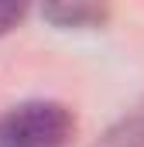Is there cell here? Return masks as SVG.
Here are the masks:
<instances>
[{
  "label": "cell",
  "instance_id": "obj_3",
  "mask_svg": "<svg viewBox=\"0 0 144 147\" xmlns=\"http://www.w3.org/2000/svg\"><path fill=\"white\" fill-rule=\"evenodd\" d=\"M103 147H144V99L124 113L103 137Z\"/></svg>",
  "mask_w": 144,
  "mask_h": 147
},
{
  "label": "cell",
  "instance_id": "obj_2",
  "mask_svg": "<svg viewBox=\"0 0 144 147\" xmlns=\"http://www.w3.org/2000/svg\"><path fill=\"white\" fill-rule=\"evenodd\" d=\"M38 3L55 28H100L110 14V0H38Z\"/></svg>",
  "mask_w": 144,
  "mask_h": 147
},
{
  "label": "cell",
  "instance_id": "obj_1",
  "mask_svg": "<svg viewBox=\"0 0 144 147\" xmlns=\"http://www.w3.org/2000/svg\"><path fill=\"white\" fill-rule=\"evenodd\" d=\"M75 116L62 103H21L0 116V147H69Z\"/></svg>",
  "mask_w": 144,
  "mask_h": 147
},
{
  "label": "cell",
  "instance_id": "obj_4",
  "mask_svg": "<svg viewBox=\"0 0 144 147\" xmlns=\"http://www.w3.org/2000/svg\"><path fill=\"white\" fill-rule=\"evenodd\" d=\"M28 3H31V0H0V34L14 31V28L24 21Z\"/></svg>",
  "mask_w": 144,
  "mask_h": 147
}]
</instances>
